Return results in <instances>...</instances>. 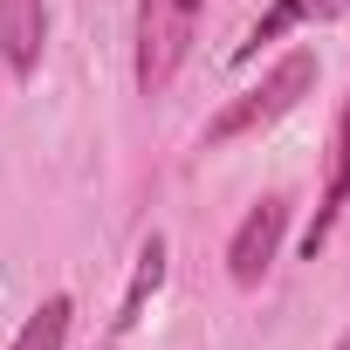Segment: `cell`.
Listing matches in <instances>:
<instances>
[{
    "mask_svg": "<svg viewBox=\"0 0 350 350\" xmlns=\"http://www.w3.org/2000/svg\"><path fill=\"white\" fill-rule=\"evenodd\" d=\"M343 206H350V96H343V110H336V137H329V179H323L316 220L302 227V261H316V254L329 247V234H336Z\"/></svg>",
    "mask_w": 350,
    "mask_h": 350,
    "instance_id": "cell-4",
    "label": "cell"
},
{
    "mask_svg": "<svg viewBox=\"0 0 350 350\" xmlns=\"http://www.w3.org/2000/svg\"><path fill=\"white\" fill-rule=\"evenodd\" d=\"M350 14V0H268V8L254 14V28L234 42V62H254L261 49H275L282 35L295 28H316V21H343Z\"/></svg>",
    "mask_w": 350,
    "mask_h": 350,
    "instance_id": "cell-6",
    "label": "cell"
},
{
    "mask_svg": "<svg viewBox=\"0 0 350 350\" xmlns=\"http://www.w3.org/2000/svg\"><path fill=\"white\" fill-rule=\"evenodd\" d=\"M69 329H76V295H42L8 350H69Z\"/></svg>",
    "mask_w": 350,
    "mask_h": 350,
    "instance_id": "cell-8",
    "label": "cell"
},
{
    "mask_svg": "<svg viewBox=\"0 0 350 350\" xmlns=\"http://www.w3.org/2000/svg\"><path fill=\"white\" fill-rule=\"evenodd\" d=\"M316 76H323L316 49H288V55H282L254 90H241V96H227V103L213 110V124L200 131V151H220V144H234V137H254V131L282 124V117L316 90Z\"/></svg>",
    "mask_w": 350,
    "mask_h": 350,
    "instance_id": "cell-1",
    "label": "cell"
},
{
    "mask_svg": "<svg viewBox=\"0 0 350 350\" xmlns=\"http://www.w3.org/2000/svg\"><path fill=\"white\" fill-rule=\"evenodd\" d=\"M206 21V0H137V28H131V83L137 96H165L179 83L193 42Z\"/></svg>",
    "mask_w": 350,
    "mask_h": 350,
    "instance_id": "cell-2",
    "label": "cell"
},
{
    "mask_svg": "<svg viewBox=\"0 0 350 350\" xmlns=\"http://www.w3.org/2000/svg\"><path fill=\"white\" fill-rule=\"evenodd\" d=\"M49 49V0H0V69L28 83Z\"/></svg>",
    "mask_w": 350,
    "mask_h": 350,
    "instance_id": "cell-5",
    "label": "cell"
},
{
    "mask_svg": "<svg viewBox=\"0 0 350 350\" xmlns=\"http://www.w3.org/2000/svg\"><path fill=\"white\" fill-rule=\"evenodd\" d=\"M288 220H295L288 193H261V200L241 213V227H234V241H227V275H234V288H261V282H268V268L282 261Z\"/></svg>",
    "mask_w": 350,
    "mask_h": 350,
    "instance_id": "cell-3",
    "label": "cell"
},
{
    "mask_svg": "<svg viewBox=\"0 0 350 350\" xmlns=\"http://www.w3.org/2000/svg\"><path fill=\"white\" fill-rule=\"evenodd\" d=\"M336 350H350V329H343V336H336Z\"/></svg>",
    "mask_w": 350,
    "mask_h": 350,
    "instance_id": "cell-9",
    "label": "cell"
},
{
    "mask_svg": "<svg viewBox=\"0 0 350 350\" xmlns=\"http://www.w3.org/2000/svg\"><path fill=\"white\" fill-rule=\"evenodd\" d=\"M165 254H172V247H165V234H144V241H137L131 288H124V302H117V316H110V343H117V336H131V329H137V316H144V302L165 288Z\"/></svg>",
    "mask_w": 350,
    "mask_h": 350,
    "instance_id": "cell-7",
    "label": "cell"
}]
</instances>
